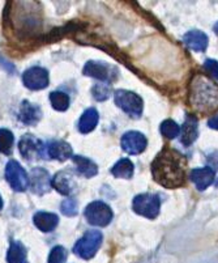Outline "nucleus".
Masks as SVG:
<instances>
[{
	"mask_svg": "<svg viewBox=\"0 0 218 263\" xmlns=\"http://www.w3.org/2000/svg\"><path fill=\"white\" fill-rule=\"evenodd\" d=\"M187 160L174 148L165 147L152 162L155 182L167 189L181 187L186 182Z\"/></svg>",
	"mask_w": 218,
	"mask_h": 263,
	"instance_id": "nucleus-1",
	"label": "nucleus"
},
{
	"mask_svg": "<svg viewBox=\"0 0 218 263\" xmlns=\"http://www.w3.org/2000/svg\"><path fill=\"white\" fill-rule=\"evenodd\" d=\"M190 105L200 116L218 110V85L204 75H195L190 84Z\"/></svg>",
	"mask_w": 218,
	"mask_h": 263,
	"instance_id": "nucleus-2",
	"label": "nucleus"
},
{
	"mask_svg": "<svg viewBox=\"0 0 218 263\" xmlns=\"http://www.w3.org/2000/svg\"><path fill=\"white\" fill-rule=\"evenodd\" d=\"M115 104L121 107L124 113L128 114L132 118H138L143 114V100L138 95L129 90L118 89L114 95Z\"/></svg>",
	"mask_w": 218,
	"mask_h": 263,
	"instance_id": "nucleus-3",
	"label": "nucleus"
},
{
	"mask_svg": "<svg viewBox=\"0 0 218 263\" xmlns=\"http://www.w3.org/2000/svg\"><path fill=\"white\" fill-rule=\"evenodd\" d=\"M102 233L98 231H88L83 237L76 242L73 252L83 259H90L97 254L98 249L102 243Z\"/></svg>",
	"mask_w": 218,
	"mask_h": 263,
	"instance_id": "nucleus-4",
	"label": "nucleus"
},
{
	"mask_svg": "<svg viewBox=\"0 0 218 263\" xmlns=\"http://www.w3.org/2000/svg\"><path fill=\"white\" fill-rule=\"evenodd\" d=\"M161 209V198L157 194H140L133 199V211L148 219H155Z\"/></svg>",
	"mask_w": 218,
	"mask_h": 263,
	"instance_id": "nucleus-5",
	"label": "nucleus"
},
{
	"mask_svg": "<svg viewBox=\"0 0 218 263\" xmlns=\"http://www.w3.org/2000/svg\"><path fill=\"white\" fill-rule=\"evenodd\" d=\"M85 219L88 220V223L92 226L97 227H106L110 224L112 220V211L109 205L104 202H92L90 204L86 205L85 209Z\"/></svg>",
	"mask_w": 218,
	"mask_h": 263,
	"instance_id": "nucleus-6",
	"label": "nucleus"
},
{
	"mask_svg": "<svg viewBox=\"0 0 218 263\" xmlns=\"http://www.w3.org/2000/svg\"><path fill=\"white\" fill-rule=\"evenodd\" d=\"M6 178L8 181L9 186L17 193H23L28 189L30 179L25 169L18 164L16 160H11L6 166Z\"/></svg>",
	"mask_w": 218,
	"mask_h": 263,
	"instance_id": "nucleus-7",
	"label": "nucleus"
},
{
	"mask_svg": "<svg viewBox=\"0 0 218 263\" xmlns=\"http://www.w3.org/2000/svg\"><path fill=\"white\" fill-rule=\"evenodd\" d=\"M84 75L90 76V78L98 79V80L106 81V83H111V81L116 80L118 78V70L111 64H107L105 62H95L90 61L85 64L84 67Z\"/></svg>",
	"mask_w": 218,
	"mask_h": 263,
	"instance_id": "nucleus-8",
	"label": "nucleus"
},
{
	"mask_svg": "<svg viewBox=\"0 0 218 263\" xmlns=\"http://www.w3.org/2000/svg\"><path fill=\"white\" fill-rule=\"evenodd\" d=\"M18 148H20L21 156L28 161L41 160L45 157V143L30 134H26L21 138Z\"/></svg>",
	"mask_w": 218,
	"mask_h": 263,
	"instance_id": "nucleus-9",
	"label": "nucleus"
},
{
	"mask_svg": "<svg viewBox=\"0 0 218 263\" xmlns=\"http://www.w3.org/2000/svg\"><path fill=\"white\" fill-rule=\"evenodd\" d=\"M23 83L28 89L41 90L49 85V72L42 67H32L24 72Z\"/></svg>",
	"mask_w": 218,
	"mask_h": 263,
	"instance_id": "nucleus-10",
	"label": "nucleus"
},
{
	"mask_svg": "<svg viewBox=\"0 0 218 263\" xmlns=\"http://www.w3.org/2000/svg\"><path fill=\"white\" fill-rule=\"evenodd\" d=\"M148 140L141 133L128 131L122 136V148L129 155H138L147 148Z\"/></svg>",
	"mask_w": 218,
	"mask_h": 263,
	"instance_id": "nucleus-11",
	"label": "nucleus"
},
{
	"mask_svg": "<svg viewBox=\"0 0 218 263\" xmlns=\"http://www.w3.org/2000/svg\"><path fill=\"white\" fill-rule=\"evenodd\" d=\"M18 118L24 124L28 126H34L42 118V111L37 105L29 101H23L18 110Z\"/></svg>",
	"mask_w": 218,
	"mask_h": 263,
	"instance_id": "nucleus-12",
	"label": "nucleus"
},
{
	"mask_svg": "<svg viewBox=\"0 0 218 263\" xmlns=\"http://www.w3.org/2000/svg\"><path fill=\"white\" fill-rule=\"evenodd\" d=\"M190 179L192 181L197 190L204 191L214 181V171L210 169L209 166L201 169H193L190 173Z\"/></svg>",
	"mask_w": 218,
	"mask_h": 263,
	"instance_id": "nucleus-13",
	"label": "nucleus"
},
{
	"mask_svg": "<svg viewBox=\"0 0 218 263\" xmlns=\"http://www.w3.org/2000/svg\"><path fill=\"white\" fill-rule=\"evenodd\" d=\"M50 176L45 169L35 168L32 172V178H30V187L33 193L42 195L50 190Z\"/></svg>",
	"mask_w": 218,
	"mask_h": 263,
	"instance_id": "nucleus-14",
	"label": "nucleus"
},
{
	"mask_svg": "<svg viewBox=\"0 0 218 263\" xmlns=\"http://www.w3.org/2000/svg\"><path fill=\"white\" fill-rule=\"evenodd\" d=\"M52 187L56 191H59L63 195H69L72 191L75 190V179L72 177V174L69 172L62 171L59 173L55 174V177L51 181Z\"/></svg>",
	"mask_w": 218,
	"mask_h": 263,
	"instance_id": "nucleus-15",
	"label": "nucleus"
},
{
	"mask_svg": "<svg viewBox=\"0 0 218 263\" xmlns=\"http://www.w3.org/2000/svg\"><path fill=\"white\" fill-rule=\"evenodd\" d=\"M197 119L193 116H188L181 127V142L183 143V145L188 147L197 139Z\"/></svg>",
	"mask_w": 218,
	"mask_h": 263,
	"instance_id": "nucleus-16",
	"label": "nucleus"
},
{
	"mask_svg": "<svg viewBox=\"0 0 218 263\" xmlns=\"http://www.w3.org/2000/svg\"><path fill=\"white\" fill-rule=\"evenodd\" d=\"M47 154L51 159L57 161H66L72 157V147L63 140H54L47 145Z\"/></svg>",
	"mask_w": 218,
	"mask_h": 263,
	"instance_id": "nucleus-17",
	"label": "nucleus"
},
{
	"mask_svg": "<svg viewBox=\"0 0 218 263\" xmlns=\"http://www.w3.org/2000/svg\"><path fill=\"white\" fill-rule=\"evenodd\" d=\"M33 221H34V226L39 231L45 232V233H49V232L54 231L56 228L57 223H59V217L55 214L39 211L33 216Z\"/></svg>",
	"mask_w": 218,
	"mask_h": 263,
	"instance_id": "nucleus-18",
	"label": "nucleus"
},
{
	"mask_svg": "<svg viewBox=\"0 0 218 263\" xmlns=\"http://www.w3.org/2000/svg\"><path fill=\"white\" fill-rule=\"evenodd\" d=\"M183 42L193 51H204L208 46V37L200 30H191L184 34Z\"/></svg>",
	"mask_w": 218,
	"mask_h": 263,
	"instance_id": "nucleus-19",
	"label": "nucleus"
},
{
	"mask_svg": "<svg viewBox=\"0 0 218 263\" xmlns=\"http://www.w3.org/2000/svg\"><path fill=\"white\" fill-rule=\"evenodd\" d=\"M98 119H100V116H98L97 110L93 109V107L85 110L83 116H81L80 122H78V130H80V133L88 134L94 130L95 126L98 124Z\"/></svg>",
	"mask_w": 218,
	"mask_h": 263,
	"instance_id": "nucleus-20",
	"label": "nucleus"
},
{
	"mask_svg": "<svg viewBox=\"0 0 218 263\" xmlns=\"http://www.w3.org/2000/svg\"><path fill=\"white\" fill-rule=\"evenodd\" d=\"M7 262L8 263H29L26 248L20 241H12L9 246L8 254H7Z\"/></svg>",
	"mask_w": 218,
	"mask_h": 263,
	"instance_id": "nucleus-21",
	"label": "nucleus"
},
{
	"mask_svg": "<svg viewBox=\"0 0 218 263\" xmlns=\"http://www.w3.org/2000/svg\"><path fill=\"white\" fill-rule=\"evenodd\" d=\"M73 162H75L76 168H77V172L83 177L92 178V177H94L98 173L97 164H94L92 160L86 159V157L73 156Z\"/></svg>",
	"mask_w": 218,
	"mask_h": 263,
	"instance_id": "nucleus-22",
	"label": "nucleus"
},
{
	"mask_svg": "<svg viewBox=\"0 0 218 263\" xmlns=\"http://www.w3.org/2000/svg\"><path fill=\"white\" fill-rule=\"evenodd\" d=\"M133 171H135V168H133L132 162L129 161L128 159H122L112 166L111 173L116 178L129 179L132 178Z\"/></svg>",
	"mask_w": 218,
	"mask_h": 263,
	"instance_id": "nucleus-23",
	"label": "nucleus"
},
{
	"mask_svg": "<svg viewBox=\"0 0 218 263\" xmlns=\"http://www.w3.org/2000/svg\"><path fill=\"white\" fill-rule=\"evenodd\" d=\"M14 136L9 130H0V152L3 155H11L13 152Z\"/></svg>",
	"mask_w": 218,
	"mask_h": 263,
	"instance_id": "nucleus-24",
	"label": "nucleus"
},
{
	"mask_svg": "<svg viewBox=\"0 0 218 263\" xmlns=\"http://www.w3.org/2000/svg\"><path fill=\"white\" fill-rule=\"evenodd\" d=\"M50 101H51L52 107L57 111H66L69 106V97L67 93L56 90L50 95Z\"/></svg>",
	"mask_w": 218,
	"mask_h": 263,
	"instance_id": "nucleus-25",
	"label": "nucleus"
},
{
	"mask_svg": "<svg viewBox=\"0 0 218 263\" xmlns=\"http://www.w3.org/2000/svg\"><path fill=\"white\" fill-rule=\"evenodd\" d=\"M161 134L167 139H175L176 136L181 135V127L171 119H166L161 123Z\"/></svg>",
	"mask_w": 218,
	"mask_h": 263,
	"instance_id": "nucleus-26",
	"label": "nucleus"
},
{
	"mask_svg": "<svg viewBox=\"0 0 218 263\" xmlns=\"http://www.w3.org/2000/svg\"><path fill=\"white\" fill-rule=\"evenodd\" d=\"M67 258H68V253H67L66 248L63 246H55L50 253L49 263H66Z\"/></svg>",
	"mask_w": 218,
	"mask_h": 263,
	"instance_id": "nucleus-27",
	"label": "nucleus"
},
{
	"mask_svg": "<svg viewBox=\"0 0 218 263\" xmlns=\"http://www.w3.org/2000/svg\"><path fill=\"white\" fill-rule=\"evenodd\" d=\"M93 97H94L97 101H105V100L109 99L110 93H111V89H110L109 85L104 84H98L94 85L92 89Z\"/></svg>",
	"mask_w": 218,
	"mask_h": 263,
	"instance_id": "nucleus-28",
	"label": "nucleus"
},
{
	"mask_svg": "<svg viewBox=\"0 0 218 263\" xmlns=\"http://www.w3.org/2000/svg\"><path fill=\"white\" fill-rule=\"evenodd\" d=\"M61 209L66 216H75L77 214V203L73 199H67L62 203Z\"/></svg>",
	"mask_w": 218,
	"mask_h": 263,
	"instance_id": "nucleus-29",
	"label": "nucleus"
},
{
	"mask_svg": "<svg viewBox=\"0 0 218 263\" xmlns=\"http://www.w3.org/2000/svg\"><path fill=\"white\" fill-rule=\"evenodd\" d=\"M204 70L212 76L213 79L218 80V62L214 59H208L204 63Z\"/></svg>",
	"mask_w": 218,
	"mask_h": 263,
	"instance_id": "nucleus-30",
	"label": "nucleus"
},
{
	"mask_svg": "<svg viewBox=\"0 0 218 263\" xmlns=\"http://www.w3.org/2000/svg\"><path fill=\"white\" fill-rule=\"evenodd\" d=\"M207 162L209 165V168L213 171H218V151H214L210 155H208Z\"/></svg>",
	"mask_w": 218,
	"mask_h": 263,
	"instance_id": "nucleus-31",
	"label": "nucleus"
},
{
	"mask_svg": "<svg viewBox=\"0 0 218 263\" xmlns=\"http://www.w3.org/2000/svg\"><path fill=\"white\" fill-rule=\"evenodd\" d=\"M208 126H209L210 128H213V130H218V116L213 117L212 119H209V122H208Z\"/></svg>",
	"mask_w": 218,
	"mask_h": 263,
	"instance_id": "nucleus-32",
	"label": "nucleus"
},
{
	"mask_svg": "<svg viewBox=\"0 0 218 263\" xmlns=\"http://www.w3.org/2000/svg\"><path fill=\"white\" fill-rule=\"evenodd\" d=\"M3 209V199H2V197H0V210Z\"/></svg>",
	"mask_w": 218,
	"mask_h": 263,
	"instance_id": "nucleus-33",
	"label": "nucleus"
},
{
	"mask_svg": "<svg viewBox=\"0 0 218 263\" xmlns=\"http://www.w3.org/2000/svg\"><path fill=\"white\" fill-rule=\"evenodd\" d=\"M214 32L217 33V34H218V23L215 24V25H214Z\"/></svg>",
	"mask_w": 218,
	"mask_h": 263,
	"instance_id": "nucleus-34",
	"label": "nucleus"
}]
</instances>
